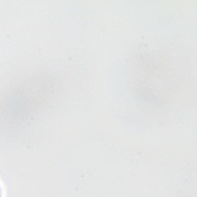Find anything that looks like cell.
I'll return each instance as SVG.
<instances>
[{"label": "cell", "mask_w": 197, "mask_h": 197, "mask_svg": "<svg viewBox=\"0 0 197 197\" xmlns=\"http://www.w3.org/2000/svg\"><path fill=\"white\" fill-rule=\"evenodd\" d=\"M0 197H2V192H1V188H0Z\"/></svg>", "instance_id": "obj_1"}]
</instances>
